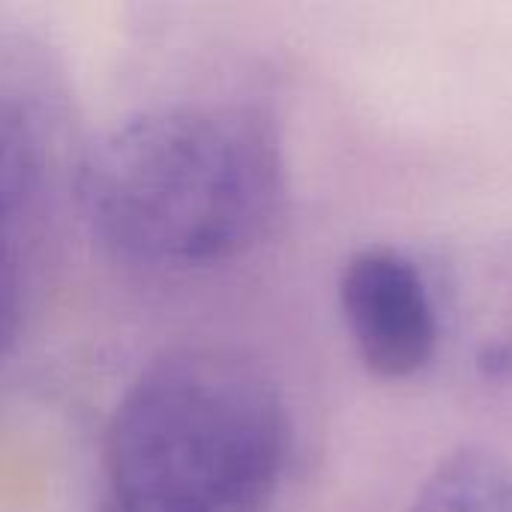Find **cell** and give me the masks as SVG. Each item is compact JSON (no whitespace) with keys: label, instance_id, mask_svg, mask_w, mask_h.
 Returning <instances> with one entry per match:
<instances>
[{"label":"cell","instance_id":"cell-4","mask_svg":"<svg viewBox=\"0 0 512 512\" xmlns=\"http://www.w3.org/2000/svg\"><path fill=\"white\" fill-rule=\"evenodd\" d=\"M408 512H512V465L486 447L447 453Z\"/></svg>","mask_w":512,"mask_h":512},{"label":"cell","instance_id":"cell-3","mask_svg":"<svg viewBox=\"0 0 512 512\" xmlns=\"http://www.w3.org/2000/svg\"><path fill=\"white\" fill-rule=\"evenodd\" d=\"M339 306L357 357L384 378H411L438 348V318L420 270L396 249L354 252L339 276Z\"/></svg>","mask_w":512,"mask_h":512},{"label":"cell","instance_id":"cell-5","mask_svg":"<svg viewBox=\"0 0 512 512\" xmlns=\"http://www.w3.org/2000/svg\"><path fill=\"white\" fill-rule=\"evenodd\" d=\"M39 141L33 126L12 102L0 99V231L36 186Z\"/></svg>","mask_w":512,"mask_h":512},{"label":"cell","instance_id":"cell-6","mask_svg":"<svg viewBox=\"0 0 512 512\" xmlns=\"http://www.w3.org/2000/svg\"><path fill=\"white\" fill-rule=\"evenodd\" d=\"M21 315V285H18V267L15 255L6 243V234L0 231V360L6 357Z\"/></svg>","mask_w":512,"mask_h":512},{"label":"cell","instance_id":"cell-2","mask_svg":"<svg viewBox=\"0 0 512 512\" xmlns=\"http://www.w3.org/2000/svg\"><path fill=\"white\" fill-rule=\"evenodd\" d=\"M279 387L228 348H180L123 393L96 512H270L288 465Z\"/></svg>","mask_w":512,"mask_h":512},{"label":"cell","instance_id":"cell-1","mask_svg":"<svg viewBox=\"0 0 512 512\" xmlns=\"http://www.w3.org/2000/svg\"><path fill=\"white\" fill-rule=\"evenodd\" d=\"M288 201L279 132L249 105L192 102L111 129L81 171L93 237L147 267H207L267 240Z\"/></svg>","mask_w":512,"mask_h":512}]
</instances>
